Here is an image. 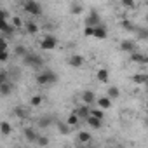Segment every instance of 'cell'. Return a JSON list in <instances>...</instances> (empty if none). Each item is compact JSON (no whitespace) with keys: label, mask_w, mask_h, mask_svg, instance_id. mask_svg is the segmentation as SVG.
<instances>
[{"label":"cell","mask_w":148,"mask_h":148,"mask_svg":"<svg viewBox=\"0 0 148 148\" xmlns=\"http://www.w3.org/2000/svg\"><path fill=\"white\" fill-rule=\"evenodd\" d=\"M91 117H96V119L103 120L105 113H103V110H101V108H91Z\"/></svg>","instance_id":"obj_26"},{"label":"cell","mask_w":148,"mask_h":148,"mask_svg":"<svg viewBox=\"0 0 148 148\" xmlns=\"http://www.w3.org/2000/svg\"><path fill=\"white\" fill-rule=\"evenodd\" d=\"M82 11H84V7H82L80 4H77V2L71 4V12H73V14H80Z\"/></svg>","instance_id":"obj_31"},{"label":"cell","mask_w":148,"mask_h":148,"mask_svg":"<svg viewBox=\"0 0 148 148\" xmlns=\"http://www.w3.org/2000/svg\"><path fill=\"white\" fill-rule=\"evenodd\" d=\"M26 30H28V33H32V35H35L37 32H38V26L33 23V21H30V23H26Z\"/></svg>","instance_id":"obj_28"},{"label":"cell","mask_w":148,"mask_h":148,"mask_svg":"<svg viewBox=\"0 0 148 148\" xmlns=\"http://www.w3.org/2000/svg\"><path fill=\"white\" fill-rule=\"evenodd\" d=\"M11 131H12V129H11V124H9V122H5V120H4L2 124H0V132H2L4 136H9V134H11Z\"/></svg>","instance_id":"obj_24"},{"label":"cell","mask_w":148,"mask_h":148,"mask_svg":"<svg viewBox=\"0 0 148 148\" xmlns=\"http://www.w3.org/2000/svg\"><path fill=\"white\" fill-rule=\"evenodd\" d=\"M136 37L139 40H146L148 38V28H136Z\"/></svg>","instance_id":"obj_23"},{"label":"cell","mask_w":148,"mask_h":148,"mask_svg":"<svg viewBox=\"0 0 148 148\" xmlns=\"http://www.w3.org/2000/svg\"><path fill=\"white\" fill-rule=\"evenodd\" d=\"M131 59L138 64H148V54H143V52H134Z\"/></svg>","instance_id":"obj_8"},{"label":"cell","mask_w":148,"mask_h":148,"mask_svg":"<svg viewBox=\"0 0 148 148\" xmlns=\"http://www.w3.org/2000/svg\"><path fill=\"white\" fill-rule=\"evenodd\" d=\"M86 122H87L92 129H99V127H101V120H99V119H96V117H89Z\"/></svg>","instance_id":"obj_22"},{"label":"cell","mask_w":148,"mask_h":148,"mask_svg":"<svg viewBox=\"0 0 148 148\" xmlns=\"http://www.w3.org/2000/svg\"><path fill=\"white\" fill-rule=\"evenodd\" d=\"M75 113H77V115H79L80 119H86V120H87V119L91 117V108H89L87 105H84V106L77 108V110H75Z\"/></svg>","instance_id":"obj_11"},{"label":"cell","mask_w":148,"mask_h":148,"mask_svg":"<svg viewBox=\"0 0 148 148\" xmlns=\"http://www.w3.org/2000/svg\"><path fill=\"white\" fill-rule=\"evenodd\" d=\"M94 37H96V38H99V40L106 38V37H108V32H106V28H105L103 25L96 26V28H94Z\"/></svg>","instance_id":"obj_12"},{"label":"cell","mask_w":148,"mask_h":148,"mask_svg":"<svg viewBox=\"0 0 148 148\" xmlns=\"http://www.w3.org/2000/svg\"><path fill=\"white\" fill-rule=\"evenodd\" d=\"M98 108H101V110H108L110 106H112V99L108 98V96H103V98H98Z\"/></svg>","instance_id":"obj_10"},{"label":"cell","mask_w":148,"mask_h":148,"mask_svg":"<svg viewBox=\"0 0 148 148\" xmlns=\"http://www.w3.org/2000/svg\"><path fill=\"white\" fill-rule=\"evenodd\" d=\"M134 49H136V42H134V40H122V42H120V51H124V52H132V54H134Z\"/></svg>","instance_id":"obj_7"},{"label":"cell","mask_w":148,"mask_h":148,"mask_svg":"<svg viewBox=\"0 0 148 148\" xmlns=\"http://www.w3.org/2000/svg\"><path fill=\"white\" fill-rule=\"evenodd\" d=\"M82 99H84V103H86L87 106H89V105H92L94 101H98V98H96V94H94L92 91H84Z\"/></svg>","instance_id":"obj_9"},{"label":"cell","mask_w":148,"mask_h":148,"mask_svg":"<svg viewBox=\"0 0 148 148\" xmlns=\"http://www.w3.org/2000/svg\"><path fill=\"white\" fill-rule=\"evenodd\" d=\"M98 80L99 82H108V70L106 68L98 70Z\"/></svg>","instance_id":"obj_19"},{"label":"cell","mask_w":148,"mask_h":148,"mask_svg":"<svg viewBox=\"0 0 148 148\" xmlns=\"http://www.w3.org/2000/svg\"><path fill=\"white\" fill-rule=\"evenodd\" d=\"M132 82L145 86V84L148 82V75H146V73H136V75H132Z\"/></svg>","instance_id":"obj_14"},{"label":"cell","mask_w":148,"mask_h":148,"mask_svg":"<svg viewBox=\"0 0 148 148\" xmlns=\"http://www.w3.org/2000/svg\"><path fill=\"white\" fill-rule=\"evenodd\" d=\"M56 45H58V38L52 37V35H47V37L40 42V47H42L44 51H52V49H56Z\"/></svg>","instance_id":"obj_4"},{"label":"cell","mask_w":148,"mask_h":148,"mask_svg":"<svg viewBox=\"0 0 148 148\" xmlns=\"http://www.w3.org/2000/svg\"><path fill=\"white\" fill-rule=\"evenodd\" d=\"M145 87H146V92H148V82H146V84H145Z\"/></svg>","instance_id":"obj_39"},{"label":"cell","mask_w":148,"mask_h":148,"mask_svg":"<svg viewBox=\"0 0 148 148\" xmlns=\"http://www.w3.org/2000/svg\"><path fill=\"white\" fill-rule=\"evenodd\" d=\"M26 54H28V51H26V47H25V45H16V47H14V56L25 58Z\"/></svg>","instance_id":"obj_20"},{"label":"cell","mask_w":148,"mask_h":148,"mask_svg":"<svg viewBox=\"0 0 148 148\" xmlns=\"http://www.w3.org/2000/svg\"><path fill=\"white\" fill-rule=\"evenodd\" d=\"M110 99H117L119 96H120V91H119V87H115V86H112L110 89H108V94H106Z\"/></svg>","instance_id":"obj_21"},{"label":"cell","mask_w":148,"mask_h":148,"mask_svg":"<svg viewBox=\"0 0 148 148\" xmlns=\"http://www.w3.org/2000/svg\"><path fill=\"white\" fill-rule=\"evenodd\" d=\"M42 99H44V98H42L40 94H35V96L32 98V106H40V105H42Z\"/></svg>","instance_id":"obj_32"},{"label":"cell","mask_w":148,"mask_h":148,"mask_svg":"<svg viewBox=\"0 0 148 148\" xmlns=\"http://www.w3.org/2000/svg\"><path fill=\"white\" fill-rule=\"evenodd\" d=\"M23 61H25V64H28V66H32V68H42V66H44L42 56H38V54H35V52H28V54L23 58Z\"/></svg>","instance_id":"obj_2"},{"label":"cell","mask_w":148,"mask_h":148,"mask_svg":"<svg viewBox=\"0 0 148 148\" xmlns=\"http://www.w3.org/2000/svg\"><path fill=\"white\" fill-rule=\"evenodd\" d=\"M11 92H12V86H11L9 82L0 84V94H2V96H9Z\"/></svg>","instance_id":"obj_17"},{"label":"cell","mask_w":148,"mask_h":148,"mask_svg":"<svg viewBox=\"0 0 148 148\" xmlns=\"http://www.w3.org/2000/svg\"><path fill=\"white\" fill-rule=\"evenodd\" d=\"M25 11H26L28 14L38 16V14L42 12V7H40V4H38V2H35V0H28V2L25 4Z\"/></svg>","instance_id":"obj_3"},{"label":"cell","mask_w":148,"mask_h":148,"mask_svg":"<svg viewBox=\"0 0 148 148\" xmlns=\"http://www.w3.org/2000/svg\"><path fill=\"white\" fill-rule=\"evenodd\" d=\"M7 82V71L2 70V73H0V84H5Z\"/></svg>","instance_id":"obj_36"},{"label":"cell","mask_w":148,"mask_h":148,"mask_svg":"<svg viewBox=\"0 0 148 148\" xmlns=\"http://www.w3.org/2000/svg\"><path fill=\"white\" fill-rule=\"evenodd\" d=\"M25 138L30 141V143H37V139H38V134L32 129V127H26L25 129Z\"/></svg>","instance_id":"obj_13"},{"label":"cell","mask_w":148,"mask_h":148,"mask_svg":"<svg viewBox=\"0 0 148 148\" xmlns=\"http://www.w3.org/2000/svg\"><path fill=\"white\" fill-rule=\"evenodd\" d=\"M0 30H2V33H4V35H12L16 28L12 26V23H7V21H2V28H0Z\"/></svg>","instance_id":"obj_15"},{"label":"cell","mask_w":148,"mask_h":148,"mask_svg":"<svg viewBox=\"0 0 148 148\" xmlns=\"http://www.w3.org/2000/svg\"><path fill=\"white\" fill-rule=\"evenodd\" d=\"M14 115H16V117H19V119H28V117H30L28 110H26V108H23V106H16V108H14Z\"/></svg>","instance_id":"obj_16"},{"label":"cell","mask_w":148,"mask_h":148,"mask_svg":"<svg viewBox=\"0 0 148 148\" xmlns=\"http://www.w3.org/2000/svg\"><path fill=\"white\" fill-rule=\"evenodd\" d=\"M122 28H124V30H127V32H132V30H136V26H134V25H132L129 19H124V21H122Z\"/></svg>","instance_id":"obj_30"},{"label":"cell","mask_w":148,"mask_h":148,"mask_svg":"<svg viewBox=\"0 0 148 148\" xmlns=\"http://www.w3.org/2000/svg\"><path fill=\"white\" fill-rule=\"evenodd\" d=\"M101 23H99V14L96 12V11H91V14L87 16V19H86V26H91V28H96V26H99Z\"/></svg>","instance_id":"obj_5"},{"label":"cell","mask_w":148,"mask_h":148,"mask_svg":"<svg viewBox=\"0 0 148 148\" xmlns=\"http://www.w3.org/2000/svg\"><path fill=\"white\" fill-rule=\"evenodd\" d=\"M37 145H38V146H47V145H49V138H47V136H38Z\"/></svg>","instance_id":"obj_33"},{"label":"cell","mask_w":148,"mask_h":148,"mask_svg":"<svg viewBox=\"0 0 148 148\" xmlns=\"http://www.w3.org/2000/svg\"><path fill=\"white\" fill-rule=\"evenodd\" d=\"M84 35H86V37H94V28L86 26V28H84Z\"/></svg>","instance_id":"obj_35"},{"label":"cell","mask_w":148,"mask_h":148,"mask_svg":"<svg viewBox=\"0 0 148 148\" xmlns=\"http://www.w3.org/2000/svg\"><path fill=\"white\" fill-rule=\"evenodd\" d=\"M79 119H80V117H79L75 112H73V113H71V115L66 119V124H68L70 127H71V125H77V124H79Z\"/></svg>","instance_id":"obj_25"},{"label":"cell","mask_w":148,"mask_h":148,"mask_svg":"<svg viewBox=\"0 0 148 148\" xmlns=\"http://www.w3.org/2000/svg\"><path fill=\"white\" fill-rule=\"evenodd\" d=\"M68 64L73 66V68H80V66L84 64V56H80V54H73V56H70Z\"/></svg>","instance_id":"obj_6"},{"label":"cell","mask_w":148,"mask_h":148,"mask_svg":"<svg viewBox=\"0 0 148 148\" xmlns=\"http://www.w3.org/2000/svg\"><path fill=\"white\" fill-rule=\"evenodd\" d=\"M58 82V75L51 70H44L42 73L37 75V84L40 86H49V84H56Z\"/></svg>","instance_id":"obj_1"},{"label":"cell","mask_w":148,"mask_h":148,"mask_svg":"<svg viewBox=\"0 0 148 148\" xmlns=\"http://www.w3.org/2000/svg\"><path fill=\"white\" fill-rule=\"evenodd\" d=\"M79 141H80V143H89V141H91V134H89L87 131L79 132Z\"/></svg>","instance_id":"obj_27"},{"label":"cell","mask_w":148,"mask_h":148,"mask_svg":"<svg viewBox=\"0 0 148 148\" xmlns=\"http://www.w3.org/2000/svg\"><path fill=\"white\" fill-rule=\"evenodd\" d=\"M7 58H9V51H2V56H0V59H2V61H7Z\"/></svg>","instance_id":"obj_38"},{"label":"cell","mask_w":148,"mask_h":148,"mask_svg":"<svg viewBox=\"0 0 148 148\" xmlns=\"http://www.w3.org/2000/svg\"><path fill=\"white\" fill-rule=\"evenodd\" d=\"M122 5H124V7H134V2H132V0H124Z\"/></svg>","instance_id":"obj_37"},{"label":"cell","mask_w":148,"mask_h":148,"mask_svg":"<svg viewBox=\"0 0 148 148\" xmlns=\"http://www.w3.org/2000/svg\"><path fill=\"white\" fill-rule=\"evenodd\" d=\"M146 21H148V16H146Z\"/></svg>","instance_id":"obj_40"},{"label":"cell","mask_w":148,"mask_h":148,"mask_svg":"<svg viewBox=\"0 0 148 148\" xmlns=\"http://www.w3.org/2000/svg\"><path fill=\"white\" fill-rule=\"evenodd\" d=\"M146 108H148V103H146Z\"/></svg>","instance_id":"obj_41"},{"label":"cell","mask_w":148,"mask_h":148,"mask_svg":"<svg viewBox=\"0 0 148 148\" xmlns=\"http://www.w3.org/2000/svg\"><path fill=\"white\" fill-rule=\"evenodd\" d=\"M12 26H14V28H21V26H23L21 18H18V16H16V18H12Z\"/></svg>","instance_id":"obj_34"},{"label":"cell","mask_w":148,"mask_h":148,"mask_svg":"<svg viewBox=\"0 0 148 148\" xmlns=\"http://www.w3.org/2000/svg\"><path fill=\"white\" fill-rule=\"evenodd\" d=\"M52 122H54V119H52V117H42V119L38 120V125L45 129V127H51V125H52Z\"/></svg>","instance_id":"obj_18"},{"label":"cell","mask_w":148,"mask_h":148,"mask_svg":"<svg viewBox=\"0 0 148 148\" xmlns=\"http://www.w3.org/2000/svg\"><path fill=\"white\" fill-rule=\"evenodd\" d=\"M58 129L61 134H70V125L68 124H63V122H58Z\"/></svg>","instance_id":"obj_29"}]
</instances>
